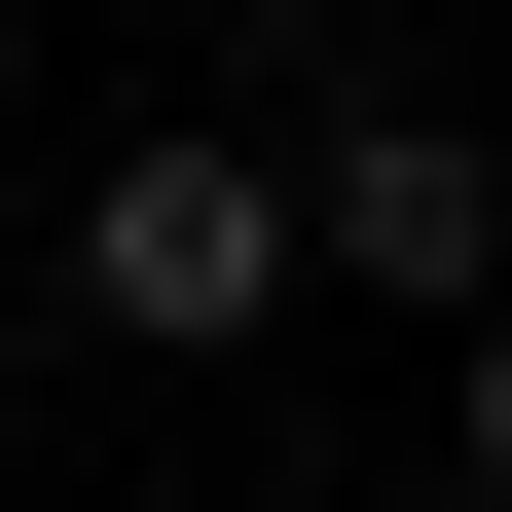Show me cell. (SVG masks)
<instances>
[{
    "instance_id": "obj_1",
    "label": "cell",
    "mask_w": 512,
    "mask_h": 512,
    "mask_svg": "<svg viewBox=\"0 0 512 512\" xmlns=\"http://www.w3.org/2000/svg\"><path fill=\"white\" fill-rule=\"evenodd\" d=\"M330 256H293V147H110L74 183V330L110 366H220V330H293Z\"/></svg>"
},
{
    "instance_id": "obj_2",
    "label": "cell",
    "mask_w": 512,
    "mask_h": 512,
    "mask_svg": "<svg viewBox=\"0 0 512 512\" xmlns=\"http://www.w3.org/2000/svg\"><path fill=\"white\" fill-rule=\"evenodd\" d=\"M293 256L476 366V330H512V147H476V110H330V147H293Z\"/></svg>"
},
{
    "instance_id": "obj_3",
    "label": "cell",
    "mask_w": 512,
    "mask_h": 512,
    "mask_svg": "<svg viewBox=\"0 0 512 512\" xmlns=\"http://www.w3.org/2000/svg\"><path fill=\"white\" fill-rule=\"evenodd\" d=\"M439 476H476V512H512V330H476V366H439Z\"/></svg>"
},
{
    "instance_id": "obj_4",
    "label": "cell",
    "mask_w": 512,
    "mask_h": 512,
    "mask_svg": "<svg viewBox=\"0 0 512 512\" xmlns=\"http://www.w3.org/2000/svg\"><path fill=\"white\" fill-rule=\"evenodd\" d=\"M0 147H37V0H0Z\"/></svg>"
},
{
    "instance_id": "obj_5",
    "label": "cell",
    "mask_w": 512,
    "mask_h": 512,
    "mask_svg": "<svg viewBox=\"0 0 512 512\" xmlns=\"http://www.w3.org/2000/svg\"><path fill=\"white\" fill-rule=\"evenodd\" d=\"M220 37H293V0H220Z\"/></svg>"
}]
</instances>
